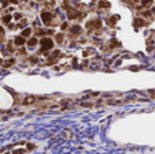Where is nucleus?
Returning <instances> with one entry per match:
<instances>
[{"label": "nucleus", "instance_id": "nucleus-18", "mask_svg": "<svg viewBox=\"0 0 155 154\" xmlns=\"http://www.w3.org/2000/svg\"><path fill=\"white\" fill-rule=\"evenodd\" d=\"M11 1H12V3H18V1H19V0H11Z\"/></svg>", "mask_w": 155, "mask_h": 154}, {"label": "nucleus", "instance_id": "nucleus-13", "mask_svg": "<svg viewBox=\"0 0 155 154\" xmlns=\"http://www.w3.org/2000/svg\"><path fill=\"white\" fill-rule=\"evenodd\" d=\"M3 21H4V22H6V23H8V22H10V21H11V17H10V15H6V17H4V18H3Z\"/></svg>", "mask_w": 155, "mask_h": 154}, {"label": "nucleus", "instance_id": "nucleus-7", "mask_svg": "<svg viewBox=\"0 0 155 154\" xmlns=\"http://www.w3.org/2000/svg\"><path fill=\"white\" fill-rule=\"evenodd\" d=\"M99 7H110V4L108 3V1H105V0H101V1H99Z\"/></svg>", "mask_w": 155, "mask_h": 154}, {"label": "nucleus", "instance_id": "nucleus-8", "mask_svg": "<svg viewBox=\"0 0 155 154\" xmlns=\"http://www.w3.org/2000/svg\"><path fill=\"white\" fill-rule=\"evenodd\" d=\"M29 46H34L35 44H37V38H31V40H29Z\"/></svg>", "mask_w": 155, "mask_h": 154}, {"label": "nucleus", "instance_id": "nucleus-16", "mask_svg": "<svg viewBox=\"0 0 155 154\" xmlns=\"http://www.w3.org/2000/svg\"><path fill=\"white\" fill-rule=\"evenodd\" d=\"M56 38H57V41H59V42H61V41H63V34H57V37H56Z\"/></svg>", "mask_w": 155, "mask_h": 154}, {"label": "nucleus", "instance_id": "nucleus-19", "mask_svg": "<svg viewBox=\"0 0 155 154\" xmlns=\"http://www.w3.org/2000/svg\"><path fill=\"white\" fill-rule=\"evenodd\" d=\"M1 34H3V29H1V27H0V36H1Z\"/></svg>", "mask_w": 155, "mask_h": 154}, {"label": "nucleus", "instance_id": "nucleus-1", "mask_svg": "<svg viewBox=\"0 0 155 154\" xmlns=\"http://www.w3.org/2000/svg\"><path fill=\"white\" fill-rule=\"evenodd\" d=\"M53 46V41L50 38H44L41 40V50H48Z\"/></svg>", "mask_w": 155, "mask_h": 154}, {"label": "nucleus", "instance_id": "nucleus-9", "mask_svg": "<svg viewBox=\"0 0 155 154\" xmlns=\"http://www.w3.org/2000/svg\"><path fill=\"white\" fill-rule=\"evenodd\" d=\"M30 33H31V30L30 29H25L23 30V33H22V36H23V37H27V36H30Z\"/></svg>", "mask_w": 155, "mask_h": 154}, {"label": "nucleus", "instance_id": "nucleus-3", "mask_svg": "<svg viewBox=\"0 0 155 154\" xmlns=\"http://www.w3.org/2000/svg\"><path fill=\"white\" fill-rule=\"evenodd\" d=\"M78 15H79V12H78V11H75V10H69V12H68V18H69V19L76 18Z\"/></svg>", "mask_w": 155, "mask_h": 154}, {"label": "nucleus", "instance_id": "nucleus-12", "mask_svg": "<svg viewBox=\"0 0 155 154\" xmlns=\"http://www.w3.org/2000/svg\"><path fill=\"white\" fill-rule=\"evenodd\" d=\"M34 101V97H27L25 100V104H30V102H33Z\"/></svg>", "mask_w": 155, "mask_h": 154}, {"label": "nucleus", "instance_id": "nucleus-11", "mask_svg": "<svg viewBox=\"0 0 155 154\" xmlns=\"http://www.w3.org/2000/svg\"><path fill=\"white\" fill-rule=\"evenodd\" d=\"M117 19H118V17H117V15H114L113 18H110L109 23H110V25H113V23H114V22H116V21H117Z\"/></svg>", "mask_w": 155, "mask_h": 154}, {"label": "nucleus", "instance_id": "nucleus-5", "mask_svg": "<svg viewBox=\"0 0 155 154\" xmlns=\"http://www.w3.org/2000/svg\"><path fill=\"white\" fill-rule=\"evenodd\" d=\"M71 31L72 33H75V34H79L80 33V27L79 26H74V27L71 29Z\"/></svg>", "mask_w": 155, "mask_h": 154}, {"label": "nucleus", "instance_id": "nucleus-20", "mask_svg": "<svg viewBox=\"0 0 155 154\" xmlns=\"http://www.w3.org/2000/svg\"><path fill=\"white\" fill-rule=\"evenodd\" d=\"M0 64H1V59H0Z\"/></svg>", "mask_w": 155, "mask_h": 154}, {"label": "nucleus", "instance_id": "nucleus-6", "mask_svg": "<svg viewBox=\"0 0 155 154\" xmlns=\"http://www.w3.org/2000/svg\"><path fill=\"white\" fill-rule=\"evenodd\" d=\"M143 25H144L143 19H135V26H143Z\"/></svg>", "mask_w": 155, "mask_h": 154}, {"label": "nucleus", "instance_id": "nucleus-10", "mask_svg": "<svg viewBox=\"0 0 155 154\" xmlns=\"http://www.w3.org/2000/svg\"><path fill=\"white\" fill-rule=\"evenodd\" d=\"M95 26V27H99L101 26V22L99 21H92V23H88V26Z\"/></svg>", "mask_w": 155, "mask_h": 154}, {"label": "nucleus", "instance_id": "nucleus-14", "mask_svg": "<svg viewBox=\"0 0 155 154\" xmlns=\"http://www.w3.org/2000/svg\"><path fill=\"white\" fill-rule=\"evenodd\" d=\"M11 64H14V59H11V60H8V62L6 63V67H10Z\"/></svg>", "mask_w": 155, "mask_h": 154}, {"label": "nucleus", "instance_id": "nucleus-2", "mask_svg": "<svg viewBox=\"0 0 155 154\" xmlns=\"http://www.w3.org/2000/svg\"><path fill=\"white\" fill-rule=\"evenodd\" d=\"M41 18H42V21L45 22L46 25H49V23H50V19H52V14H50V12H42Z\"/></svg>", "mask_w": 155, "mask_h": 154}, {"label": "nucleus", "instance_id": "nucleus-4", "mask_svg": "<svg viewBox=\"0 0 155 154\" xmlns=\"http://www.w3.org/2000/svg\"><path fill=\"white\" fill-rule=\"evenodd\" d=\"M15 44H17V45H22V44H25L23 37H17V38H15Z\"/></svg>", "mask_w": 155, "mask_h": 154}, {"label": "nucleus", "instance_id": "nucleus-15", "mask_svg": "<svg viewBox=\"0 0 155 154\" xmlns=\"http://www.w3.org/2000/svg\"><path fill=\"white\" fill-rule=\"evenodd\" d=\"M150 3H151V0H142L143 6H147V4H150Z\"/></svg>", "mask_w": 155, "mask_h": 154}, {"label": "nucleus", "instance_id": "nucleus-17", "mask_svg": "<svg viewBox=\"0 0 155 154\" xmlns=\"http://www.w3.org/2000/svg\"><path fill=\"white\" fill-rule=\"evenodd\" d=\"M1 3H3V6H7V0H1Z\"/></svg>", "mask_w": 155, "mask_h": 154}]
</instances>
